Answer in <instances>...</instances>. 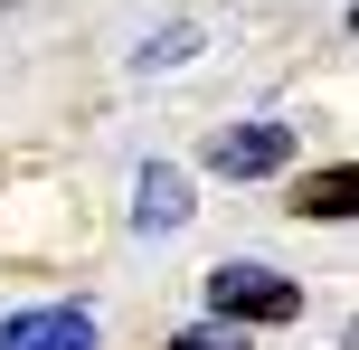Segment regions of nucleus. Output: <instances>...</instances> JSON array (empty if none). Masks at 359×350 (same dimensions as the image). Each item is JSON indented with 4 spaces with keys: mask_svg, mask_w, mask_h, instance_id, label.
<instances>
[{
    "mask_svg": "<svg viewBox=\"0 0 359 350\" xmlns=\"http://www.w3.org/2000/svg\"><path fill=\"white\" fill-rule=\"evenodd\" d=\"M284 161H293V123H227V133H208V170H227V180H265Z\"/></svg>",
    "mask_w": 359,
    "mask_h": 350,
    "instance_id": "f03ea898",
    "label": "nucleus"
},
{
    "mask_svg": "<svg viewBox=\"0 0 359 350\" xmlns=\"http://www.w3.org/2000/svg\"><path fill=\"white\" fill-rule=\"evenodd\" d=\"M208 313L217 322H293L303 313V284L274 275V265H217L208 275Z\"/></svg>",
    "mask_w": 359,
    "mask_h": 350,
    "instance_id": "f257e3e1",
    "label": "nucleus"
},
{
    "mask_svg": "<svg viewBox=\"0 0 359 350\" xmlns=\"http://www.w3.org/2000/svg\"><path fill=\"white\" fill-rule=\"evenodd\" d=\"M359 208V170L341 161V170H312L303 189H293V218H350Z\"/></svg>",
    "mask_w": 359,
    "mask_h": 350,
    "instance_id": "39448f33",
    "label": "nucleus"
},
{
    "mask_svg": "<svg viewBox=\"0 0 359 350\" xmlns=\"http://www.w3.org/2000/svg\"><path fill=\"white\" fill-rule=\"evenodd\" d=\"M180 57H198V29H161V38L142 48V67H180Z\"/></svg>",
    "mask_w": 359,
    "mask_h": 350,
    "instance_id": "423d86ee",
    "label": "nucleus"
},
{
    "mask_svg": "<svg viewBox=\"0 0 359 350\" xmlns=\"http://www.w3.org/2000/svg\"><path fill=\"white\" fill-rule=\"evenodd\" d=\"M0 350H95V313H76V303L10 313V322H0Z\"/></svg>",
    "mask_w": 359,
    "mask_h": 350,
    "instance_id": "7ed1b4c3",
    "label": "nucleus"
},
{
    "mask_svg": "<svg viewBox=\"0 0 359 350\" xmlns=\"http://www.w3.org/2000/svg\"><path fill=\"white\" fill-rule=\"evenodd\" d=\"M180 218H189V180L151 161V170H142V189H133V227H180Z\"/></svg>",
    "mask_w": 359,
    "mask_h": 350,
    "instance_id": "20e7f679",
    "label": "nucleus"
},
{
    "mask_svg": "<svg viewBox=\"0 0 359 350\" xmlns=\"http://www.w3.org/2000/svg\"><path fill=\"white\" fill-rule=\"evenodd\" d=\"M170 350H246V341H236V322H198V332H180Z\"/></svg>",
    "mask_w": 359,
    "mask_h": 350,
    "instance_id": "0eeeda50",
    "label": "nucleus"
}]
</instances>
